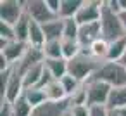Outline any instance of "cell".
Here are the masks:
<instances>
[{"instance_id":"1","label":"cell","mask_w":126,"mask_h":116,"mask_svg":"<svg viewBox=\"0 0 126 116\" xmlns=\"http://www.w3.org/2000/svg\"><path fill=\"white\" fill-rule=\"evenodd\" d=\"M105 61H100V59L93 57L88 50H81L74 59L67 61V73L71 76H74L76 80H79L81 83H86L98 71V68Z\"/></svg>"},{"instance_id":"2","label":"cell","mask_w":126,"mask_h":116,"mask_svg":"<svg viewBox=\"0 0 126 116\" xmlns=\"http://www.w3.org/2000/svg\"><path fill=\"white\" fill-rule=\"evenodd\" d=\"M100 30H102V38L110 42H116L123 37H126V30L121 23V18L117 12H114L109 7V2L104 0L102 7V16H100Z\"/></svg>"},{"instance_id":"3","label":"cell","mask_w":126,"mask_h":116,"mask_svg":"<svg viewBox=\"0 0 126 116\" xmlns=\"http://www.w3.org/2000/svg\"><path fill=\"white\" fill-rule=\"evenodd\" d=\"M90 80H100V81L110 85L112 88L126 87V68L121 62L105 61Z\"/></svg>"},{"instance_id":"4","label":"cell","mask_w":126,"mask_h":116,"mask_svg":"<svg viewBox=\"0 0 126 116\" xmlns=\"http://www.w3.org/2000/svg\"><path fill=\"white\" fill-rule=\"evenodd\" d=\"M110 90H112V87L100 81V80H88L86 81V104L90 107L107 106Z\"/></svg>"},{"instance_id":"5","label":"cell","mask_w":126,"mask_h":116,"mask_svg":"<svg viewBox=\"0 0 126 116\" xmlns=\"http://www.w3.org/2000/svg\"><path fill=\"white\" fill-rule=\"evenodd\" d=\"M24 11L33 21H36L40 24H47L59 18L48 9L47 0H24Z\"/></svg>"},{"instance_id":"6","label":"cell","mask_w":126,"mask_h":116,"mask_svg":"<svg viewBox=\"0 0 126 116\" xmlns=\"http://www.w3.org/2000/svg\"><path fill=\"white\" fill-rule=\"evenodd\" d=\"M102 7L104 0H83V5L76 14V21L79 26L90 24V23H98L102 16Z\"/></svg>"},{"instance_id":"7","label":"cell","mask_w":126,"mask_h":116,"mask_svg":"<svg viewBox=\"0 0 126 116\" xmlns=\"http://www.w3.org/2000/svg\"><path fill=\"white\" fill-rule=\"evenodd\" d=\"M28 47H30L28 43L17 42V40L14 42L0 40V57H4L9 66H14L24 57V54L28 52Z\"/></svg>"},{"instance_id":"8","label":"cell","mask_w":126,"mask_h":116,"mask_svg":"<svg viewBox=\"0 0 126 116\" xmlns=\"http://www.w3.org/2000/svg\"><path fill=\"white\" fill-rule=\"evenodd\" d=\"M24 14V0H2L0 2V21L14 26Z\"/></svg>"},{"instance_id":"9","label":"cell","mask_w":126,"mask_h":116,"mask_svg":"<svg viewBox=\"0 0 126 116\" xmlns=\"http://www.w3.org/2000/svg\"><path fill=\"white\" fill-rule=\"evenodd\" d=\"M102 38V30H100V21L98 23H90V24H83L79 26V35H78V43L81 45L83 50H88L90 45Z\"/></svg>"},{"instance_id":"10","label":"cell","mask_w":126,"mask_h":116,"mask_svg":"<svg viewBox=\"0 0 126 116\" xmlns=\"http://www.w3.org/2000/svg\"><path fill=\"white\" fill-rule=\"evenodd\" d=\"M69 99L62 102H43L36 107H33V113L30 116H64V113L69 111Z\"/></svg>"},{"instance_id":"11","label":"cell","mask_w":126,"mask_h":116,"mask_svg":"<svg viewBox=\"0 0 126 116\" xmlns=\"http://www.w3.org/2000/svg\"><path fill=\"white\" fill-rule=\"evenodd\" d=\"M43 26V33H45V38L47 42H55V40H62L64 38V19L57 18L47 24H42Z\"/></svg>"},{"instance_id":"12","label":"cell","mask_w":126,"mask_h":116,"mask_svg":"<svg viewBox=\"0 0 126 116\" xmlns=\"http://www.w3.org/2000/svg\"><path fill=\"white\" fill-rule=\"evenodd\" d=\"M43 73H45V64L40 62L36 66H33L31 69H28L23 76V87L24 90L26 88H33V87H38L42 78H43Z\"/></svg>"},{"instance_id":"13","label":"cell","mask_w":126,"mask_h":116,"mask_svg":"<svg viewBox=\"0 0 126 116\" xmlns=\"http://www.w3.org/2000/svg\"><path fill=\"white\" fill-rule=\"evenodd\" d=\"M31 19V18H30ZM47 43L45 33H43V26L36 21L31 19L30 23V37H28V45L35 47V49H43V45Z\"/></svg>"},{"instance_id":"14","label":"cell","mask_w":126,"mask_h":116,"mask_svg":"<svg viewBox=\"0 0 126 116\" xmlns=\"http://www.w3.org/2000/svg\"><path fill=\"white\" fill-rule=\"evenodd\" d=\"M43 90H45V95H47V100L48 102H62V100H67L69 99L67 94H66V90H64V87L61 85L59 80L50 81Z\"/></svg>"},{"instance_id":"15","label":"cell","mask_w":126,"mask_h":116,"mask_svg":"<svg viewBox=\"0 0 126 116\" xmlns=\"http://www.w3.org/2000/svg\"><path fill=\"white\" fill-rule=\"evenodd\" d=\"M43 64L55 80H61L67 75V61L66 59H45Z\"/></svg>"},{"instance_id":"16","label":"cell","mask_w":126,"mask_h":116,"mask_svg":"<svg viewBox=\"0 0 126 116\" xmlns=\"http://www.w3.org/2000/svg\"><path fill=\"white\" fill-rule=\"evenodd\" d=\"M83 5V0H61V11H59V18L61 19H71L76 18L78 11Z\"/></svg>"},{"instance_id":"17","label":"cell","mask_w":126,"mask_h":116,"mask_svg":"<svg viewBox=\"0 0 126 116\" xmlns=\"http://www.w3.org/2000/svg\"><path fill=\"white\" fill-rule=\"evenodd\" d=\"M126 107V87H119V88H112L110 95H109V102H107V109H123Z\"/></svg>"},{"instance_id":"18","label":"cell","mask_w":126,"mask_h":116,"mask_svg":"<svg viewBox=\"0 0 126 116\" xmlns=\"http://www.w3.org/2000/svg\"><path fill=\"white\" fill-rule=\"evenodd\" d=\"M126 54V37L116 40V42H110L109 43V56H107V61H114V62H119Z\"/></svg>"},{"instance_id":"19","label":"cell","mask_w":126,"mask_h":116,"mask_svg":"<svg viewBox=\"0 0 126 116\" xmlns=\"http://www.w3.org/2000/svg\"><path fill=\"white\" fill-rule=\"evenodd\" d=\"M30 23H31L30 16L24 14V16L14 24V30H16V40H17V42L28 43V37H30Z\"/></svg>"},{"instance_id":"20","label":"cell","mask_w":126,"mask_h":116,"mask_svg":"<svg viewBox=\"0 0 126 116\" xmlns=\"http://www.w3.org/2000/svg\"><path fill=\"white\" fill-rule=\"evenodd\" d=\"M23 95H24V99L33 106V107H36V106H40V104H43V102H47V95H45V90L43 88H38V87H33V88H26L24 92H23Z\"/></svg>"},{"instance_id":"21","label":"cell","mask_w":126,"mask_h":116,"mask_svg":"<svg viewBox=\"0 0 126 116\" xmlns=\"http://www.w3.org/2000/svg\"><path fill=\"white\" fill-rule=\"evenodd\" d=\"M88 52H90L93 57L100 59V61H107V56H109V42L104 40V38H98V40H95V42L90 45Z\"/></svg>"},{"instance_id":"22","label":"cell","mask_w":126,"mask_h":116,"mask_svg":"<svg viewBox=\"0 0 126 116\" xmlns=\"http://www.w3.org/2000/svg\"><path fill=\"white\" fill-rule=\"evenodd\" d=\"M62 57L66 59V61H71V59H74L83 49H81V45L78 43V40H67V38H62Z\"/></svg>"},{"instance_id":"23","label":"cell","mask_w":126,"mask_h":116,"mask_svg":"<svg viewBox=\"0 0 126 116\" xmlns=\"http://www.w3.org/2000/svg\"><path fill=\"white\" fill-rule=\"evenodd\" d=\"M62 42V40H61ZM59 40H55V42H47L45 45H43V49H42V52H43V57L45 59H64L62 57V43H61Z\"/></svg>"},{"instance_id":"24","label":"cell","mask_w":126,"mask_h":116,"mask_svg":"<svg viewBox=\"0 0 126 116\" xmlns=\"http://www.w3.org/2000/svg\"><path fill=\"white\" fill-rule=\"evenodd\" d=\"M33 113V106L21 95L16 102H12V116H30Z\"/></svg>"},{"instance_id":"25","label":"cell","mask_w":126,"mask_h":116,"mask_svg":"<svg viewBox=\"0 0 126 116\" xmlns=\"http://www.w3.org/2000/svg\"><path fill=\"white\" fill-rule=\"evenodd\" d=\"M79 35V24L74 18L71 19H64V38L67 40H78Z\"/></svg>"},{"instance_id":"26","label":"cell","mask_w":126,"mask_h":116,"mask_svg":"<svg viewBox=\"0 0 126 116\" xmlns=\"http://www.w3.org/2000/svg\"><path fill=\"white\" fill-rule=\"evenodd\" d=\"M59 81H61V85L64 87V90H66L67 97H71V95H73V94H74V92L81 87V81H79V80H76L74 76H71L69 73H67L64 78H61Z\"/></svg>"},{"instance_id":"27","label":"cell","mask_w":126,"mask_h":116,"mask_svg":"<svg viewBox=\"0 0 126 116\" xmlns=\"http://www.w3.org/2000/svg\"><path fill=\"white\" fill-rule=\"evenodd\" d=\"M0 40H5V42H14L16 40V30L12 24L0 21Z\"/></svg>"},{"instance_id":"28","label":"cell","mask_w":126,"mask_h":116,"mask_svg":"<svg viewBox=\"0 0 126 116\" xmlns=\"http://www.w3.org/2000/svg\"><path fill=\"white\" fill-rule=\"evenodd\" d=\"M69 104H71V106L86 104V83H81V87L69 97ZM71 106H69V107H71Z\"/></svg>"},{"instance_id":"29","label":"cell","mask_w":126,"mask_h":116,"mask_svg":"<svg viewBox=\"0 0 126 116\" xmlns=\"http://www.w3.org/2000/svg\"><path fill=\"white\" fill-rule=\"evenodd\" d=\"M92 107L88 104H78V106H71L69 107V114L71 116H90Z\"/></svg>"},{"instance_id":"30","label":"cell","mask_w":126,"mask_h":116,"mask_svg":"<svg viewBox=\"0 0 126 116\" xmlns=\"http://www.w3.org/2000/svg\"><path fill=\"white\" fill-rule=\"evenodd\" d=\"M0 116H12V102L0 99Z\"/></svg>"},{"instance_id":"31","label":"cell","mask_w":126,"mask_h":116,"mask_svg":"<svg viewBox=\"0 0 126 116\" xmlns=\"http://www.w3.org/2000/svg\"><path fill=\"white\" fill-rule=\"evenodd\" d=\"M90 116H109V109L107 106H93Z\"/></svg>"},{"instance_id":"32","label":"cell","mask_w":126,"mask_h":116,"mask_svg":"<svg viewBox=\"0 0 126 116\" xmlns=\"http://www.w3.org/2000/svg\"><path fill=\"white\" fill-rule=\"evenodd\" d=\"M47 5H48V9H50L55 16H59V11H61V0H47Z\"/></svg>"},{"instance_id":"33","label":"cell","mask_w":126,"mask_h":116,"mask_svg":"<svg viewBox=\"0 0 126 116\" xmlns=\"http://www.w3.org/2000/svg\"><path fill=\"white\" fill-rule=\"evenodd\" d=\"M119 18H121V23H123V26H124V30H126V11H123V12L119 14Z\"/></svg>"},{"instance_id":"34","label":"cell","mask_w":126,"mask_h":116,"mask_svg":"<svg viewBox=\"0 0 126 116\" xmlns=\"http://www.w3.org/2000/svg\"><path fill=\"white\" fill-rule=\"evenodd\" d=\"M109 116H121V114H119V111H116V109H109Z\"/></svg>"},{"instance_id":"35","label":"cell","mask_w":126,"mask_h":116,"mask_svg":"<svg viewBox=\"0 0 126 116\" xmlns=\"http://www.w3.org/2000/svg\"><path fill=\"white\" fill-rule=\"evenodd\" d=\"M117 111H119V114H121V116H126V107H123V109H117Z\"/></svg>"},{"instance_id":"36","label":"cell","mask_w":126,"mask_h":116,"mask_svg":"<svg viewBox=\"0 0 126 116\" xmlns=\"http://www.w3.org/2000/svg\"><path fill=\"white\" fill-rule=\"evenodd\" d=\"M119 62H121V64H123V66H124V68H126V54H124V57H123V59H121V61H119Z\"/></svg>"},{"instance_id":"37","label":"cell","mask_w":126,"mask_h":116,"mask_svg":"<svg viewBox=\"0 0 126 116\" xmlns=\"http://www.w3.org/2000/svg\"><path fill=\"white\" fill-rule=\"evenodd\" d=\"M64 116H71V114H69V111H67V113H64Z\"/></svg>"}]
</instances>
